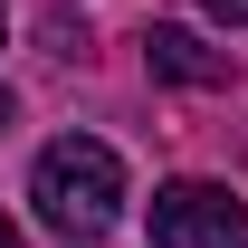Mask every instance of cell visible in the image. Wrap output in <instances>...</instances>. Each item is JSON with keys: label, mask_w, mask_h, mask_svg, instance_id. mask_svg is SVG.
<instances>
[{"label": "cell", "mask_w": 248, "mask_h": 248, "mask_svg": "<svg viewBox=\"0 0 248 248\" xmlns=\"http://www.w3.org/2000/svg\"><path fill=\"white\" fill-rule=\"evenodd\" d=\"M29 201H38V219H48L58 239H105L124 219V162H115V143L58 134V143L38 153V172H29Z\"/></svg>", "instance_id": "obj_1"}, {"label": "cell", "mask_w": 248, "mask_h": 248, "mask_svg": "<svg viewBox=\"0 0 248 248\" xmlns=\"http://www.w3.org/2000/svg\"><path fill=\"white\" fill-rule=\"evenodd\" d=\"M153 248H248V201L229 182H162L153 191Z\"/></svg>", "instance_id": "obj_2"}, {"label": "cell", "mask_w": 248, "mask_h": 248, "mask_svg": "<svg viewBox=\"0 0 248 248\" xmlns=\"http://www.w3.org/2000/svg\"><path fill=\"white\" fill-rule=\"evenodd\" d=\"M143 67H153V77H172V86H219V77H229V58H219V48H201L191 29H172V19H153V29H143Z\"/></svg>", "instance_id": "obj_3"}, {"label": "cell", "mask_w": 248, "mask_h": 248, "mask_svg": "<svg viewBox=\"0 0 248 248\" xmlns=\"http://www.w3.org/2000/svg\"><path fill=\"white\" fill-rule=\"evenodd\" d=\"M201 10H210L219 29H248V0H201Z\"/></svg>", "instance_id": "obj_4"}, {"label": "cell", "mask_w": 248, "mask_h": 248, "mask_svg": "<svg viewBox=\"0 0 248 248\" xmlns=\"http://www.w3.org/2000/svg\"><path fill=\"white\" fill-rule=\"evenodd\" d=\"M10 115H19V105H10V86H0V124H10Z\"/></svg>", "instance_id": "obj_5"}, {"label": "cell", "mask_w": 248, "mask_h": 248, "mask_svg": "<svg viewBox=\"0 0 248 248\" xmlns=\"http://www.w3.org/2000/svg\"><path fill=\"white\" fill-rule=\"evenodd\" d=\"M0 248H19V229H10V219H0Z\"/></svg>", "instance_id": "obj_6"}]
</instances>
